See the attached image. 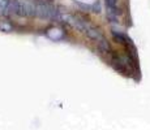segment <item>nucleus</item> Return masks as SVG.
I'll list each match as a JSON object with an SVG mask.
<instances>
[{
	"mask_svg": "<svg viewBox=\"0 0 150 130\" xmlns=\"http://www.w3.org/2000/svg\"><path fill=\"white\" fill-rule=\"evenodd\" d=\"M60 16H62V13H60L59 8L51 0H37L35 17L42 20H56V21H59Z\"/></svg>",
	"mask_w": 150,
	"mask_h": 130,
	"instance_id": "1",
	"label": "nucleus"
},
{
	"mask_svg": "<svg viewBox=\"0 0 150 130\" xmlns=\"http://www.w3.org/2000/svg\"><path fill=\"white\" fill-rule=\"evenodd\" d=\"M106 16L111 22H117L119 9H117V0H105Z\"/></svg>",
	"mask_w": 150,
	"mask_h": 130,
	"instance_id": "2",
	"label": "nucleus"
},
{
	"mask_svg": "<svg viewBox=\"0 0 150 130\" xmlns=\"http://www.w3.org/2000/svg\"><path fill=\"white\" fill-rule=\"evenodd\" d=\"M97 46H98V50H99L100 52H103V53H108L110 50H111V47H110V43L107 42V39H103V40H100L99 43H97Z\"/></svg>",
	"mask_w": 150,
	"mask_h": 130,
	"instance_id": "3",
	"label": "nucleus"
},
{
	"mask_svg": "<svg viewBox=\"0 0 150 130\" xmlns=\"http://www.w3.org/2000/svg\"><path fill=\"white\" fill-rule=\"evenodd\" d=\"M11 1H12V0H0V16H5Z\"/></svg>",
	"mask_w": 150,
	"mask_h": 130,
	"instance_id": "4",
	"label": "nucleus"
},
{
	"mask_svg": "<svg viewBox=\"0 0 150 130\" xmlns=\"http://www.w3.org/2000/svg\"><path fill=\"white\" fill-rule=\"evenodd\" d=\"M0 30L3 31H12L13 26L9 21H0Z\"/></svg>",
	"mask_w": 150,
	"mask_h": 130,
	"instance_id": "5",
	"label": "nucleus"
},
{
	"mask_svg": "<svg viewBox=\"0 0 150 130\" xmlns=\"http://www.w3.org/2000/svg\"><path fill=\"white\" fill-rule=\"evenodd\" d=\"M91 11H94V12H100V1L99 0H97L94 4H91Z\"/></svg>",
	"mask_w": 150,
	"mask_h": 130,
	"instance_id": "6",
	"label": "nucleus"
}]
</instances>
